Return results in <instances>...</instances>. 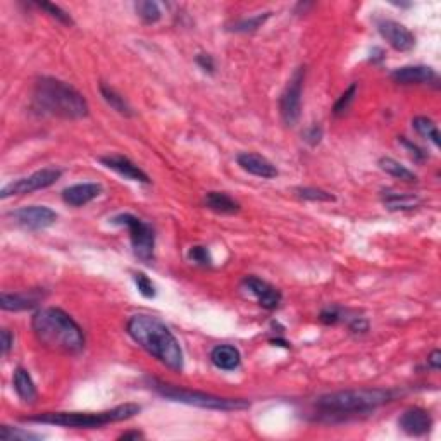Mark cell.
<instances>
[{"instance_id": "obj_1", "label": "cell", "mask_w": 441, "mask_h": 441, "mask_svg": "<svg viewBox=\"0 0 441 441\" xmlns=\"http://www.w3.org/2000/svg\"><path fill=\"white\" fill-rule=\"evenodd\" d=\"M128 335L145 352L159 360L171 371L181 372L184 366L183 348L176 336L160 319L147 314L131 315L126 324Z\"/></svg>"}, {"instance_id": "obj_2", "label": "cell", "mask_w": 441, "mask_h": 441, "mask_svg": "<svg viewBox=\"0 0 441 441\" xmlns=\"http://www.w3.org/2000/svg\"><path fill=\"white\" fill-rule=\"evenodd\" d=\"M32 102L38 114L60 119H83L90 110L83 93L69 83L50 76H43L35 83Z\"/></svg>"}, {"instance_id": "obj_3", "label": "cell", "mask_w": 441, "mask_h": 441, "mask_svg": "<svg viewBox=\"0 0 441 441\" xmlns=\"http://www.w3.org/2000/svg\"><path fill=\"white\" fill-rule=\"evenodd\" d=\"M33 333L43 346L62 353H80L85 348V333L67 312L57 307L40 309L32 321Z\"/></svg>"}, {"instance_id": "obj_4", "label": "cell", "mask_w": 441, "mask_h": 441, "mask_svg": "<svg viewBox=\"0 0 441 441\" xmlns=\"http://www.w3.org/2000/svg\"><path fill=\"white\" fill-rule=\"evenodd\" d=\"M141 410L136 403H124L102 412H43L25 417L26 422L50 424V426L75 427V429H95L112 422H121L136 416Z\"/></svg>"}, {"instance_id": "obj_5", "label": "cell", "mask_w": 441, "mask_h": 441, "mask_svg": "<svg viewBox=\"0 0 441 441\" xmlns=\"http://www.w3.org/2000/svg\"><path fill=\"white\" fill-rule=\"evenodd\" d=\"M396 392L383 388H360L345 390V392L328 393L319 396L315 405L326 414V416H342V414H360L369 412L385 403L393 402Z\"/></svg>"}, {"instance_id": "obj_6", "label": "cell", "mask_w": 441, "mask_h": 441, "mask_svg": "<svg viewBox=\"0 0 441 441\" xmlns=\"http://www.w3.org/2000/svg\"><path fill=\"white\" fill-rule=\"evenodd\" d=\"M150 388L156 393H159L164 398L171 402L187 403V405L200 407V409L208 410H223V412H231V410H243L250 407L247 400L240 398H223V396L211 395L205 392H197V390L180 388V386L167 385V383L159 381V379H150Z\"/></svg>"}, {"instance_id": "obj_7", "label": "cell", "mask_w": 441, "mask_h": 441, "mask_svg": "<svg viewBox=\"0 0 441 441\" xmlns=\"http://www.w3.org/2000/svg\"><path fill=\"white\" fill-rule=\"evenodd\" d=\"M110 223L117 226H124L130 231L131 247L134 255L143 262L154 261V248H156V231L150 224L141 221L133 214H119L110 219Z\"/></svg>"}, {"instance_id": "obj_8", "label": "cell", "mask_w": 441, "mask_h": 441, "mask_svg": "<svg viewBox=\"0 0 441 441\" xmlns=\"http://www.w3.org/2000/svg\"><path fill=\"white\" fill-rule=\"evenodd\" d=\"M304 78L305 69L298 67L289 78L288 85H286L285 92L281 93V99H279V112H281V119L286 126H295L300 119Z\"/></svg>"}, {"instance_id": "obj_9", "label": "cell", "mask_w": 441, "mask_h": 441, "mask_svg": "<svg viewBox=\"0 0 441 441\" xmlns=\"http://www.w3.org/2000/svg\"><path fill=\"white\" fill-rule=\"evenodd\" d=\"M62 176V171L56 169V167H45V169H40L36 173L29 174V176L19 178V180L12 181V183L5 184L2 190H0V198H9L12 195H28L33 193V191L43 190V188H49L52 184H56L57 181Z\"/></svg>"}, {"instance_id": "obj_10", "label": "cell", "mask_w": 441, "mask_h": 441, "mask_svg": "<svg viewBox=\"0 0 441 441\" xmlns=\"http://www.w3.org/2000/svg\"><path fill=\"white\" fill-rule=\"evenodd\" d=\"M8 215L14 221V224L28 231L47 230L57 221L56 211L45 207V205H29V207L16 208V211L9 212Z\"/></svg>"}, {"instance_id": "obj_11", "label": "cell", "mask_w": 441, "mask_h": 441, "mask_svg": "<svg viewBox=\"0 0 441 441\" xmlns=\"http://www.w3.org/2000/svg\"><path fill=\"white\" fill-rule=\"evenodd\" d=\"M378 32L390 43V47L398 52H410L416 47V36L402 23L393 19H379Z\"/></svg>"}, {"instance_id": "obj_12", "label": "cell", "mask_w": 441, "mask_h": 441, "mask_svg": "<svg viewBox=\"0 0 441 441\" xmlns=\"http://www.w3.org/2000/svg\"><path fill=\"white\" fill-rule=\"evenodd\" d=\"M243 285L245 288L257 298L261 307L267 309V311H274V309H278L279 304H281V293H279V289H276L274 286L269 285L264 279L255 278V276H248V278H245Z\"/></svg>"}, {"instance_id": "obj_13", "label": "cell", "mask_w": 441, "mask_h": 441, "mask_svg": "<svg viewBox=\"0 0 441 441\" xmlns=\"http://www.w3.org/2000/svg\"><path fill=\"white\" fill-rule=\"evenodd\" d=\"M100 163H102L107 169L114 171V173H117L119 176H123V178H126V180L136 181V183H145V184L150 183L149 174L145 173L143 169H140V167H138L134 163H131L128 157L106 156V157H100Z\"/></svg>"}, {"instance_id": "obj_14", "label": "cell", "mask_w": 441, "mask_h": 441, "mask_svg": "<svg viewBox=\"0 0 441 441\" xmlns=\"http://www.w3.org/2000/svg\"><path fill=\"white\" fill-rule=\"evenodd\" d=\"M398 426L409 436H422V434L429 433L431 426H433V419L427 414V410L412 407V409H407L400 416Z\"/></svg>"}, {"instance_id": "obj_15", "label": "cell", "mask_w": 441, "mask_h": 441, "mask_svg": "<svg viewBox=\"0 0 441 441\" xmlns=\"http://www.w3.org/2000/svg\"><path fill=\"white\" fill-rule=\"evenodd\" d=\"M237 163L245 173L252 174V176L264 178V180H272V178L278 176V169H276L274 164H272L271 160L265 159V157L259 156V154H252V152L238 154Z\"/></svg>"}, {"instance_id": "obj_16", "label": "cell", "mask_w": 441, "mask_h": 441, "mask_svg": "<svg viewBox=\"0 0 441 441\" xmlns=\"http://www.w3.org/2000/svg\"><path fill=\"white\" fill-rule=\"evenodd\" d=\"M392 78L400 85H426L436 82L438 75L429 66H403L393 71Z\"/></svg>"}, {"instance_id": "obj_17", "label": "cell", "mask_w": 441, "mask_h": 441, "mask_svg": "<svg viewBox=\"0 0 441 441\" xmlns=\"http://www.w3.org/2000/svg\"><path fill=\"white\" fill-rule=\"evenodd\" d=\"M102 187L99 183H78L62 191V200L71 207H83L100 197Z\"/></svg>"}, {"instance_id": "obj_18", "label": "cell", "mask_w": 441, "mask_h": 441, "mask_svg": "<svg viewBox=\"0 0 441 441\" xmlns=\"http://www.w3.org/2000/svg\"><path fill=\"white\" fill-rule=\"evenodd\" d=\"M42 300V295L38 291H28V293H8L4 291L0 295V307L4 311L19 312L28 311L38 305Z\"/></svg>"}, {"instance_id": "obj_19", "label": "cell", "mask_w": 441, "mask_h": 441, "mask_svg": "<svg viewBox=\"0 0 441 441\" xmlns=\"http://www.w3.org/2000/svg\"><path fill=\"white\" fill-rule=\"evenodd\" d=\"M211 362L221 371H235L241 363V355L233 345H217L211 352Z\"/></svg>"}, {"instance_id": "obj_20", "label": "cell", "mask_w": 441, "mask_h": 441, "mask_svg": "<svg viewBox=\"0 0 441 441\" xmlns=\"http://www.w3.org/2000/svg\"><path fill=\"white\" fill-rule=\"evenodd\" d=\"M12 383H14V390L18 393L19 398L26 403H35L36 398H38V392H36V386L33 383L32 376L26 371L25 367H18L14 371V378H12Z\"/></svg>"}, {"instance_id": "obj_21", "label": "cell", "mask_w": 441, "mask_h": 441, "mask_svg": "<svg viewBox=\"0 0 441 441\" xmlns=\"http://www.w3.org/2000/svg\"><path fill=\"white\" fill-rule=\"evenodd\" d=\"M205 205L217 214H235L240 211V204L223 191H208L205 195Z\"/></svg>"}, {"instance_id": "obj_22", "label": "cell", "mask_w": 441, "mask_h": 441, "mask_svg": "<svg viewBox=\"0 0 441 441\" xmlns=\"http://www.w3.org/2000/svg\"><path fill=\"white\" fill-rule=\"evenodd\" d=\"M379 167H381L385 173H388L390 176L396 178V180L400 181H405V183H416L417 181L416 173L407 169L405 166H402L398 160L392 159V157H383V159H379Z\"/></svg>"}, {"instance_id": "obj_23", "label": "cell", "mask_w": 441, "mask_h": 441, "mask_svg": "<svg viewBox=\"0 0 441 441\" xmlns=\"http://www.w3.org/2000/svg\"><path fill=\"white\" fill-rule=\"evenodd\" d=\"M100 93H102V99L106 100L107 106H110V109L116 110L117 114H121V116H126V117H131L133 116V109L130 107V104L124 100L123 95H119V93L116 92L114 88H110V86L107 85H100Z\"/></svg>"}, {"instance_id": "obj_24", "label": "cell", "mask_w": 441, "mask_h": 441, "mask_svg": "<svg viewBox=\"0 0 441 441\" xmlns=\"http://www.w3.org/2000/svg\"><path fill=\"white\" fill-rule=\"evenodd\" d=\"M412 126L417 133L420 134L426 140L433 141L434 147H440V131H438V126L434 124L433 119L424 116H417L412 119Z\"/></svg>"}, {"instance_id": "obj_25", "label": "cell", "mask_w": 441, "mask_h": 441, "mask_svg": "<svg viewBox=\"0 0 441 441\" xmlns=\"http://www.w3.org/2000/svg\"><path fill=\"white\" fill-rule=\"evenodd\" d=\"M134 9H136V14L140 16L141 21L147 23V25H154V23L160 21V18H163V11H160L157 2L141 0V2L134 4Z\"/></svg>"}, {"instance_id": "obj_26", "label": "cell", "mask_w": 441, "mask_h": 441, "mask_svg": "<svg viewBox=\"0 0 441 441\" xmlns=\"http://www.w3.org/2000/svg\"><path fill=\"white\" fill-rule=\"evenodd\" d=\"M419 198L414 195L407 193H388L385 197V205L390 211H409V208L417 207Z\"/></svg>"}, {"instance_id": "obj_27", "label": "cell", "mask_w": 441, "mask_h": 441, "mask_svg": "<svg viewBox=\"0 0 441 441\" xmlns=\"http://www.w3.org/2000/svg\"><path fill=\"white\" fill-rule=\"evenodd\" d=\"M0 438L4 441H35L42 440L40 434L32 433V431H25L21 427H11V426H0Z\"/></svg>"}, {"instance_id": "obj_28", "label": "cell", "mask_w": 441, "mask_h": 441, "mask_svg": "<svg viewBox=\"0 0 441 441\" xmlns=\"http://www.w3.org/2000/svg\"><path fill=\"white\" fill-rule=\"evenodd\" d=\"M269 16H271V12H264V14H257V16H254V18L241 19V21L235 23L233 28H231V32H237V33L255 32V29H259L265 21H267Z\"/></svg>"}, {"instance_id": "obj_29", "label": "cell", "mask_w": 441, "mask_h": 441, "mask_svg": "<svg viewBox=\"0 0 441 441\" xmlns=\"http://www.w3.org/2000/svg\"><path fill=\"white\" fill-rule=\"evenodd\" d=\"M297 195L300 198H304V200H311V202H335V195H331L329 191L326 190H321V188H311V187H305V188H297Z\"/></svg>"}, {"instance_id": "obj_30", "label": "cell", "mask_w": 441, "mask_h": 441, "mask_svg": "<svg viewBox=\"0 0 441 441\" xmlns=\"http://www.w3.org/2000/svg\"><path fill=\"white\" fill-rule=\"evenodd\" d=\"M355 95H357V83H352V85L342 93V97L336 100L335 107H333V114H335V116H343V114L350 109L353 100H355Z\"/></svg>"}, {"instance_id": "obj_31", "label": "cell", "mask_w": 441, "mask_h": 441, "mask_svg": "<svg viewBox=\"0 0 441 441\" xmlns=\"http://www.w3.org/2000/svg\"><path fill=\"white\" fill-rule=\"evenodd\" d=\"M188 259H190L193 264L202 265V267H208L212 264V255L208 252L207 247L204 245H195L188 250Z\"/></svg>"}, {"instance_id": "obj_32", "label": "cell", "mask_w": 441, "mask_h": 441, "mask_svg": "<svg viewBox=\"0 0 441 441\" xmlns=\"http://www.w3.org/2000/svg\"><path fill=\"white\" fill-rule=\"evenodd\" d=\"M133 279H134V285H136L138 291H140L145 298L156 297V293H157L156 285H154L152 279H150L149 276L143 274V272H134Z\"/></svg>"}, {"instance_id": "obj_33", "label": "cell", "mask_w": 441, "mask_h": 441, "mask_svg": "<svg viewBox=\"0 0 441 441\" xmlns=\"http://www.w3.org/2000/svg\"><path fill=\"white\" fill-rule=\"evenodd\" d=\"M36 8H40V9H43V11H47L50 16H52V18H56L57 21L62 23V25H66V26L73 25V19H71V16L67 14L66 11H62V9H60L59 5L49 4V2H38V4H36Z\"/></svg>"}, {"instance_id": "obj_34", "label": "cell", "mask_w": 441, "mask_h": 441, "mask_svg": "<svg viewBox=\"0 0 441 441\" xmlns=\"http://www.w3.org/2000/svg\"><path fill=\"white\" fill-rule=\"evenodd\" d=\"M322 134H324L322 128L318 126V124H312V126H309L307 130H305L304 133H302V136H304L305 143H309L311 147H315V145L321 143Z\"/></svg>"}, {"instance_id": "obj_35", "label": "cell", "mask_w": 441, "mask_h": 441, "mask_svg": "<svg viewBox=\"0 0 441 441\" xmlns=\"http://www.w3.org/2000/svg\"><path fill=\"white\" fill-rule=\"evenodd\" d=\"M319 319H321L324 324H336V322L342 321V314H339L338 309H324V311L321 312V315H319Z\"/></svg>"}, {"instance_id": "obj_36", "label": "cell", "mask_w": 441, "mask_h": 441, "mask_svg": "<svg viewBox=\"0 0 441 441\" xmlns=\"http://www.w3.org/2000/svg\"><path fill=\"white\" fill-rule=\"evenodd\" d=\"M195 60H197V64L205 71V73H208V75H212V73H214L215 64H214V59H212L208 53H198L197 59Z\"/></svg>"}, {"instance_id": "obj_37", "label": "cell", "mask_w": 441, "mask_h": 441, "mask_svg": "<svg viewBox=\"0 0 441 441\" xmlns=\"http://www.w3.org/2000/svg\"><path fill=\"white\" fill-rule=\"evenodd\" d=\"M400 143L403 145V147H405L407 150H409L410 154H412L414 157H416V159H419V160H422L424 157H426V152H424L422 149H419V147H417L416 143H412V141H409L407 140L405 136H400Z\"/></svg>"}, {"instance_id": "obj_38", "label": "cell", "mask_w": 441, "mask_h": 441, "mask_svg": "<svg viewBox=\"0 0 441 441\" xmlns=\"http://www.w3.org/2000/svg\"><path fill=\"white\" fill-rule=\"evenodd\" d=\"M0 336H2V355L5 357L11 352L12 345H14V336H12V333L9 329H2Z\"/></svg>"}, {"instance_id": "obj_39", "label": "cell", "mask_w": 441, "mask_h": 441, "mask_svg": "<svg viewBox=\"0 0 441 441\" xmlns=\"http://www.w3.org/2000/svg\"><path fill=\"white\" fill-rule=\"evenodd\" d=\"M350 329L353 333H366L369 329V322L363 318H355L353 321H350Z\"/></svg>"}, {"instance_id": "obj_40", "label": "cell", "mask_w": 441, "mask_h": 441, "mask_svg": "<svg viewBox=\"0 0 441 441\" xmlns=\"http://www.w3.org/2000/svg\"><path fill=\"white\" fill-rule=\"evenodd\" d=\"M427 366L431 367V369H434V371H438L441 367V352L440 350H434V352H431V355L427 357Z\"/></svg>"}, {"instance_id": "obj_41", "label": "cell", "mask_w": 441, "mask_h": 441, "mask_svg": "<svg viewBox=\"0 0 441 441\" xmlns=\"http://www.w3.org/2000/svg\"><path fill=\"white\" fill-rule=\"evenodd\" d=\"M140 438H143V433H140V431H126V433L121 434L119 440H140Z\"/></svg>"}]
</instances>
